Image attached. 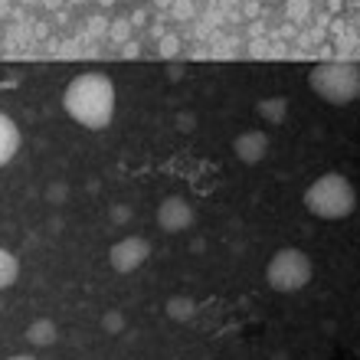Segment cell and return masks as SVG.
Instances as JSON below:
<instances>
[{
    "label": "cell",
    "mask_w": 360,
    "mask_h": 360,
    "mask_svg": "<svg viewBox=\"0 0 360 360\" xmlns=\"http://www.w3.org/2000/svg\"><path fill=\"white\" fill-rule=\"evenodd\" d=\"M63 108L76 124L102 131L115 118V82L105 72H79L63 92Z\"/></svg>",
    "instance_id": "6da1fadb"
},
{
    "label": "cell",
    "mask_w": 360,
    "mask_h": 360,
    "mask_svg": "<svg viewBox=\"0 0 360 360\" xmlns=\"http://www.w3.org/2000/svg\"><path fill=\"white\" fill-rule=\"evenodd\" d=\"M302 203L311 217L334 223V219H347L357 210V190H354V184L344 174L331 171L308 184Z\"/></svg>",
    "instance_id": "7a4b0ae2"
},
{
    "label": "cell",
    "mask_w": 360,
    "mask_h": 360,
    "mask_svg": "<svg viewBox=\"0 0 360 360\" xmlns=\"http://www.w3.org/2000/svg\"><path fill=\"white\" fill-rule=\"evenodd\" d=\"M308 89L328 105H351L360 98V63H318L308 69Z\"/></svg>",
    "instance_id": "3957f363"
},
{
    "label": "cell",
    "mask_w": 360,
    "mask_h": 360,
    "mask_svg": "<svg viewBox=\"0 0 360 360\" xmlns=\"http://www.w3.org/2000/svg\"><path fill=\"white\" fill-rule=\"evenodd\" d=\"M314 275V262L304 249H295V246H285L278 249L266 266V282L272 292L278 295H295L302 292L304 285L311 282Z\"/></svg>",
    "instance_id": "277c9868"
},
{
    "label": "cell",
    "mask_w": 360,
    "mask_h": 360,
    "mask_svg": "<svg viewBox=\"0 0 360 360\" xmlns=\"http://www.w3.org/2000/svg\"><path fill=\"white\" fill-rule=\"evenodd\" d=\"M148 259H151V243L144 236H122L108 249V262H112L115 272H122V275L138 272Z\"/></svg>",
    "instance_id": "5b68a950"
},
{
    "label": "cell",
    "mask_w": 360,
    "mask_h": 360,
    "mask_svg": "<svg viewBox=\"0 0 360 360\" xmlns=\"http://www.w3.org/2000/svg\"><path fill=\"white\" fill-rule=\"evenodd\" d=\"M158 226L164 233H187L193 226V203L187 197H180V193H171V197L161 200V207H158Z\"/></svg>",
    "instance_id": "8992f818"
},
{
    "label": "cell",
    "mask_w": 360,
    "mask_h": 360,
    "mask_svg": "<svg viewBox=\"0 0 360 360\" xmlns=\"http://www.w3.org/2000/svg\"><path fill=\"white\" fill-rule=\"evenodd\" d=\"M233 154H236L243 164L266 161V154H269V134L262 131V128H249V131L236 134V141H233Z\"/></svg>",
    "instance_id": "52a82bcc"
},
{
    "label": "cell",
    "mask_w": 360,
    "mask_h": 360,
    "mask_svg": "<svg viewBox=\"0 0 360 360\" xmlns=\"http://www.w3.org/2000/svg\"><path fill=\"white\" fill-rule=\"evenodd\" d=\"M20 151V128L10 115L0 112V167H7Z\"/></svg>",
    "instance_id": "ba28073f"
},
{
    "label": "cell",
    "mask_w": 360,
    "mask_h": 360,
    "mask_svg": "<svg viewBox=\"0 0 360 360\" xmlns=\"http://www.w3.org/2000/svg\"><path fill=\"white\" fill-rule=\"evenodd\" d=\"M27 341L33 347H49V344H56V324L49 321V318H37V321L27 328Z\"/></svg>",
    "instance_id": "9c48e42d"
},
{
    "label": "cell",
    "mask_w": 360,
    "mask_h": 360,
    "mask_svg": "<svg viewBox=\"0 0 360 360\" xmlns=\"http://www.w3.org/2000/svg\"><path fill=\"white\" fill-rule=\"evenodd\" d=\"M256 112H259V118H262V122L278 124V122H285V115H288V98H282V95L262 98V102L256 105Z\"/></svg>",
    "instance_id": "30bf717a"
},
{
    "label": "cell",
    "mask_w": 360,
    "mask_h": 360,
    "mask_svg": "<svg viewBox=\"0 0 360 360\" xmlns=\"http://www.w3.org/2000/svg\"><path fill=\"white\" fill-rule=\"evenodd\" d=\"M20 278V262L13 252H7V249H0V292H7L10 285H17Z\"/></svg>",
    "instance_id": "8fae6325"
},
{
    "label": "cell",
    "mask_w": 360,
    "mask_h": 360,
    "mask_svg": "<svg viewBox=\"0 0 360 360\" xmlns=\"http://www.w3.org/2000/svg\"><path fill=\"white\" fill-rule=\"evenodd\" d=\"M193 311H197V302L187 298V295H174L171 302H167V318L171 321H190Z\"/></svg>",
    "instance_id": "7c38bea8"
},
{
    "label": "cell",
    "mask_w": 360,
    "mask_h": 360,
    "mask_svg": "<svg viewBox=\"0 0 360 360\" xmlns=\"http://www.w3.org/2000/svg\"><path fill=\"white\" fill-rule=\"evenodd\" d=\"M102 328H105V331H112V334H118V331L124 328V318H122L118 311H108V314L102 318Z\"/></svg>",
    "instance_id": "4fadbf2b"
},
{
    "label": "cell",
    "mask_w": 360,
    "mask_h": 360,
    "mask_svg": "<svg viewBox=\"0 0 360 360\" xmlns=\"http://www.w3.org/2000/svg\"><path fill=\"white\" fill-rule=\"evenodd\" d=\"M7 360H37V357H30V354H13V357H7Z\"/></svg>",
    "instance_id": "5bb4252c"
}]
</instances>
